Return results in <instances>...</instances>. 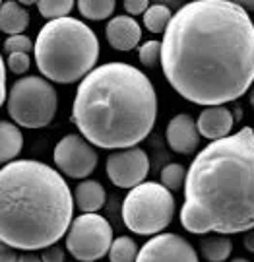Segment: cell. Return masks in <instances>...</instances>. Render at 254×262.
<instances>
[{"label": "cell", "instance_id": "cell-1", "mask_svg": "<svg viewBox=\"0 0 254 262\" xmlns=\"http://www.w3.org/2000/svg\"><path fill=\"white\" fill-rule=\"evenodd\" d=\"M161 68L194 105H225L254 85V24L231 0H192L163 33Z\"/></svg>", "mask_w": 254, "mask_h": 262}, {"label": "cell", "instance_id": "cell-2", "mask_svg": "<svg viewBox=\"0 0 254 262\" xmlns=\"http://www.w3.org/2000/svg\"><path fill=\"white\" fill-rule=\"evenodd\" d=\"M180 224L189 233H245L254 229V128L210 142L192 159Z\"/></svg>", "mask_w": 254, "mask_h": 262}, {"label": "cell", "instance_id": "cell-3", "mask_svg": "<svg viewBox=\"0 0 254 262\" xmlns=\"http://www.w3.org/2000/svg\"><path fill=\"white\" fill-rule=\"evenodd\" d=\"M70 119L97 148H134L155 126L157 94L150 78L136 66L107 62L80 82Z\"/></svg>", "mask_w": 254, "mask_h": 262}, {"label": "cell", "instance_id": "cell-4", "mask_svg": "<svg viewBox=\"0 0 254 262\" xmlns=\"http://www.w3.org/2000/svg\"><path fill=\"white\" fill-rule=\"evenodd\" d=\"M0 239L19 251L57 245L72 225L74 196L57 169L14 159L0 173Z\"/></svg>", "mask_w": 254, "mask_h": 262}, {"label": "cell", "instance_id": "cell-5", "mask_svg": "<svg viewBox=\"0 0 254 262\" xmlns=\"http://www.w3.org/2000/svg\"><path fill=\"white\" fill-rule=\"evenodd\" d=\"M35 64L55 84L82 82L97 64L99 41L94 29L76 18L47 21L35 39Z\"/></svg>", "mask_w": 254, "mask_h": 262}, {"label": "cell", "instance_id": "cell-6", "mask_svg": "<svg viewBox=\"0 0 254 262\" xmlns=\"http://www.w3.org/2000/svg\"><path fill=\"white\" fill-rule=\"evenodd\" d=\"M175 198L161 183L130 188L123 202V222L136 235H159L173 222Z\"/></svg>", "mask_w": 254, "mask_h": 262}, {"label": "cell", "instance_id": "cell-7", "mask_svg": "<svg viewBox=\"0 0 254 262\" xmlns=\"http://www.w3.org/2000/svg\"><path fill=\"white\" fill-rule=\"evenodd\" d=\"M58 107V94L51 80L41 76H26L14 82L6 99V111L24 128L49 126Z\"/></svg>", "mask_w": 254, "mask_h": 262}, {"label": "cell", "instance_id": "cell-8", "mask_svg": "<svg viewBox=\"0 0 254 262\" xmlns=\"http://www.w3.org/2000/svg\"><path fill=\"white\" fill-rule=\"evenodd\" d=\"M113 227L97 212L74 217L66 233V251L80 262H95L103 258L113 245Z\"/></svg>", "mask_w": 254, "mask_h": 262}, {"label": "cell", "instance_id": "cell-9", "mask_svg": "<svg viewBox=\"0 0 254 262\" xmlns=\"http://www.w3.org/2000/svg\"><path fill=\"white\" fill-rule=\"evenodd\" d=\"M53 159L62 175L85 179L95 171L99 156L94 150V144H89L82 134H66L55 146Z\"/></svg>", "mask_w": 254, "mask_h": 262}, {"label": "cell", "instance_id": "cell-10", "mask_svg": "<svg viewBox=\"0 0 254 262\" xmlns=\"http://www.w3.org/2000/svg\"><path fill=\"white\" fill-rule=\"evenodd\" d=\"M107 177L111 179L114 187L134 188L144 183V179L150 173V159L148 154L140 148H126L114 150L107 158Z\"/></svg>", "mask_w": 254, "mask_h": 262}, {"label": "cell", "instance_id": "cell-11", "mask_svg": "<svg viewBox=\"0 0 254 262\" xmlns=\"http://www.w3.org/2000/svg\"><path fill=\"white\" fill-rule=\"evenodd\" d=\"M136 262H198V253L180 235L159 233L146 241Z\"/></svg>", "mask_w": 254, "mask_h": 262}, {"label": "cell", "instance_id": "cell-12", "mask_svg": "<svg viewBox=\"0 0 254 262\" xmlns=\"http://www.w3.org/2000/svg\"><path fill=\"white\" fill-rule=\"evenodd\" d=\"M165 138L173 151L182 154V156H192L200 144V132H198L196 121L187 113L175 115L167 124Z\"/></svg>", "mask_w": 254, "mask_h": 262}, {"label": "cell", "instance_id": "cell-13", "mask_svg": "<svg viewBox=\"0 0 254 262\" xmlns=\"http://www.w3.org/2000/svg\"><path fill=\"white\" fill-rule=\"evenodd\" d=\"M196 124L200 136L214 142L221 140V138L231 134L235 119H233V113H231L229 107H225V105H212V107H206L198 115Z\"/></svg>", "mask_w": 254, "mask_h": 262}, {"label": "cell", "instance_id": "cell-14", "mask_svg": "<svg viewBox=\"0 0 254 262\" xmlns=\"http://www.w3.org/2000/svg\"><path fill=\"white\" fill-rule=\"evenodd\" d=\"M105 35H107L109 45L117 51H132L140 43L142 28L132 16H114L107 24Z\"/></svg>", "mask_w": 254, "mask_h": 262}, {"label": "cell", "instance_id": "cell-15", "mask_svg": "<svg viewBox=\"0 0 254 262\" xmlns=\"http://www.w3.org/2000/svg\"><path fill=\"white\" fill-rule=\"evenodd\" d=\"M105 200H107V192L99 181L84 179L78 183L74 190V202L78 210H82L84 214L101 210L105 206Z\"/></svg>", "mask_w": 254, "mask_h": 262}, {"label": "cell", "instance_id": "cell-16", "mask_svg": "<svg viewBox=\"0 0 254 262\" xmlns=\"http://www.w3.org/2000/svg\"><path fill=\"white\" fill-rule=\"evenodd\" d=\"M29 26V14L19 2L4 0L0 8V29L6 35H19Z\"/></svg>", "mask_w": 254, "mask_h": 262}, {"label": "cell", "instance_id": "cell-17", "mask_svg": "<svg viewBox=\"0 0 254 262\" xmlns=\"http://www.w3.org/2000/svg\"><path fill=\"white\" fill-rule=\"evenodd\" d=\"M24 148V134L19 130V124L10 121L0 122V161L10 163L19 156Z\"/></svg>", "mask_w": 254, "mask_h": 262}, {"label": "cell", "instance_id": "cell-18", "mask_svg": "<svg viewBox=\"0 0 254 262\" xmlns=\"http://www.w3.org/2000/svg\"><path fill=\"white\" fill-rule=\"evenodd\" d=\"M200 254L207 262H225L229 254L233 253V243L225 235H207L200 241Z\"/></svg>", "mask_w": 254, "mask_h": 262}, {"label": "cell", "instance_id": "cell-19", "mask_svg": "<svg viewBox=\"0 0 254 262\" xmlns=\"http://www.w3.org/2000/svg\"><path fill=\"white\" fill-rule=\"evenodd\" d=\"M117 0H78V10L85 19L101 21L113 16Z\"/></svg>", "mask_w": 254, "mask_h": 262}, {"label": "cell", "instance_id": "cell-20", "mask_svg": "<svg viewBox=\"0 0 254 262\" xmlns=\"http://www.w3.org/2000/svg\"><path fill=\"white\" fill-rule=\"evenodd\" d=\"M171 19H173V14H171V10L167 6L151 4L150 8L146 10V14H144V26H146L148 31L157 35V33H165Z\"/></svg>", "mask_w": 254, "mask_h": 262}, {"label": "cell", "instance_id": "cell-21", "mask_svg": "<svg viewBox=\"0 0 254 262\" xmlns=\"http://www.w3.org/2000/svg\"><path fill=\"white\" fill-rule=\"evenodd\" d=\"M138 247H136V241L126 237V235H121L117 237L111 245V251H109V260L111 262H136L138 258Z\"/></svg>", "mask_w": 254, "mask_h": 262}, {"label": "cell", "instance_id": "cell-22", "mask_svg": "<svg viewBox=\"0 0 254 262\" xmlns=\"http://www.w3.org/2000/svg\"><path fill=\"white\" fill-rule=\"evenodd\" d=\"M39 14L45 19L66 18L74 10V0H39L37 2Z\"/></svg>", "mask_w": 254, "mask_h": 262}, {"label": "cell", "instance_id": "cell-23", "mask_svg": "<svg viewBox=\"0 0 254 262\" xmlns=\"http://www.w3.org/2000/svg\"><path fill=\"white\" fill-rule=\"evenodd\" d=\"M187 173L189 171L182 167L180 163H169V165H165V167L161 169V185H165L171 192L173 190H180V188L184 187V183H187Z\"/></svg>", "mask_w": 254, "mask_h": 262}, {"label": "cell", "instance_id": "cell-24", "mask_svg": "<svg viewBox=\"0 0 254 262\" xmlns=\"http://www.w3.org/2000/svg\"><path fill=\"white\" fill-rule=\"evenodd\" d=\"M161 55H163V41H157V39L146 41L138 51V58H140L142 66H146V68L159 66Z\"/></svg>", "mask_w": 254, "mask_h": 262}, {"label": "cell", "instance_id": "cell-25", "mask_svg": "<svg viewBox=\"0 0 254 262\" xmlns=\"http://www.w3.org/2000/svg\"><path fill=\"white\" fill-rule=\"evenodd\" d=\"M35 51V43H31V39L24 33L19 35H8V39L4 41V53H31Z\"/></svg>", "mask_w": 254, "mask_h": 262}, {"label": "cell", "instance_id": "cell-26", "mask_svg": "<svg viewBox=\"0 0 254 262\" xmlns=\"http://www.w3.org/2000/svg\"><path fill=\"white\" fill-rule=\"evenodd\" d=\"M6 66L8 70H12L14 74H26L29 70V64H31V58H29V53H10L6 55Z\"/></svg>", "mask_w": 254, "mask_h": 262}, {"label": "cell", "instance_id": "cell-27", "mask_svg": "<svg viewBox=\"0 0 254 262\" xmlns=\"http://www.w3.org/2000/svg\"><path fill=\"white\" fill-rule=\"evenodd\" d=\"M123 6L128 16H144L146 10L150 8V0H124Z\"/></svg>", "mask_w": 254, "mask_h": 262}, {"label": "cell", "instance_id": "cell-28", "mask_svg": "<svg viewBox=\"0 0 254 262\" xmlns=\"http://www.w3.org/2000/svg\"><path fill=\"white\" fill-rule=\"evenodd\" d=\"M41 258L43 262H64V251L58 245H51L47 249H43Z\"/></svg>", "mask_w": 254, "mask_h": 262}, {"label": "cell", "instance_id": "cell-29", "mask_svg": "<svg viewBox=\"0 0 254 262\" xmlns=\"http://www.w3.org/2000/svg\"><path fill=\"white\" fill-rule=\"evenodd\" d=\"M19 254H16V251L8 247V245L2 243V253H0V262H18Z\"/></svg>", "mask_w": 254, "mask_h": 262}, {"label": "cell", "instance_id": "cell-30", "mask_svg": "<svg viewBox=\"0 0 254 262\" xmlns=\"http://www.w3.org/2000/svg\"><path fill=\"white\" fill-rule=\"evenodd\" d=\"M18 262H43V258L33 253V251H24V254H19Z\"/></svg>", "mask_w": 254, "mask_h": 262}, {"label": "cell", "instance_id": "cell-31", "mask_svg": "<svg viewBox=\"0 0 254 262\" xmlns=\"http://www.w3.org/2000/svg\"><path fill=\"white\" fill-rule=\"evenodd\" d=\"M243 245H245L246 251H250V253H254V229H250V231H246L245 239H243Z\"/></svg>", "mask_w": 254, "mask_h": 262}, {"label": "cell", "instance_id": "cell-32", "mask_svg": "<svg viewBox=\"0 0 254 262\" xmlns=\"http://www.w3.org/2000/svg\"><path fill=\"white\" fill-rule=\"evenodd\" d=\"M231 2L239 4V6L245 8L246 12H254V0H231Z\"/></svg>", "mask_w": 254, "mask_h": 262}, {"label": "cell", "instance_id": "cell-33", "mask_svg": "<svg viewBox=\"0 0 254 262\" xmlns=\"http://www.w3.org/2000/svg\"><path fill=\"white\" fill-rule=\"evenodd\" d=\"M21 6H31V4H37L39 0H18Z\"/></svg>", "mask_w": 254, "mask_h": 262}, {"label": "cell", "instance_id": "cell-34", "mask_svg": "<svg viewBox=\"0 0 254 262\" xmlns=\"http://www.w3.org/2000/svg\"><path fill=\"white\" fill-rule=\"evenodd\" d=\"M248 101H250V105H252V109H254V85L250 88V97H248Z\"/></svg>", "mask_w": 254, "mask_h": 262}, {"label": "cell", "instance_id": "cell-35", "mask_svg": "<svg viewBox=\"0 0 254 262\" xmlns=\"http://www.w3.org/2000/svg\"><path fill=\"white\" fill-rule=\"evenodd\" d=\"M231 262H250V260H246V258H241V256H239V258H233Z\"/></svg>", "mask_w": 254, "mask_h": 262}]
</instances>
